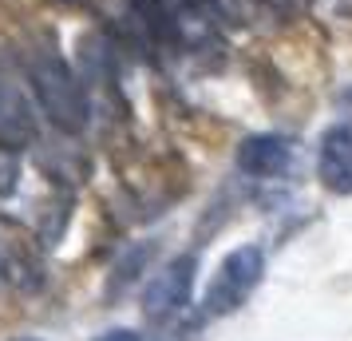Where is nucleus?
<instances>
[{
	"mask_svg": "<svg viewBox=\"0 0 352 341\" xmlns=\"http://www.w3.org/2000/svg\"><path fill=\"white\" fill-rule=\"evenodd\" d=\"M28 83H32L40 112L52 119V127H60L64 135H80L87 127L91 107H87L83 80L72 72V64L60 52H36L28 64Z\"/></svg>",
	"mask_w": 352,
	"mask_h": 341,
	"instance_id": "obj_1",
	"label": "nucleus"
},
{
	"mask_svg": "<svg viewBox=\"0 0 352 341\" xmlns=\"http://www.w3.org/2000/svg\"><path fill=\"white\" fill-rule=\"evenodd\" d=\"M261 278H265V250L261 246H234L222 262H218V270L210 278L206 286V298H202V313L206 318H230V313H238L254 290L261 286Z\"/></svg>",
	"mask_w": 352,
	"mask_h": 341,
	"instance_id": "obj_2",
	"label": "nucleus"
},
{
	"mask_svg": "<svg viewBox=\"0 0 352 341\" xmlns=\"http://www.w3.org/2000/svg\"><path fill=\"white\" fill-rule=\"evenodd\" d=\"M194 270H198L194 254H178V258H170L159 274L151 278V286L143 293V309L151 322H170V318H178L182 309L190 306Z\"/></svg>",
	"mask_w": 352,
	"mask_h": 341,
	"instance_id": "obj_3",
	"label": "nucleus"
},
{
	"mask_svg": "<svg viewBox=\"0 0 352 341\" xmlns=\"http://www.w3.org/2000/svg\"><path fill=\"white\" fill-rule=\"evenodd\" d=\"M317 179L333 195H352V115L320 135L317 143Z\"/></svg>",
	"mask_w": 352,
	"mask_h": 341,
	"instance_id": "obj_4",
	"label": "nucleus"
},
{
	"mask_svg": "<svg viewBox=\"0 0 352 341\" xmlns=\"http://www.w3.org/2000/svg\"><path fill=\"white\" fill-rule=\"evenodd\" d=\"M293 159H297V147L285 135L257 131V135H245L238 143V167L250 179H277L293 167Z\"/></svg>",
	"mask_w": 352,
	"mask_h": 341,
	"instance_id": "obj_5",
	"label": "nucleus"
},
{
	"mask_svg": "<svg viewBox=\"0 0 352 341\" xmlns=\"http://www.w3.org/2000/svg\"><path fill=\"white\" fill-rule=\"evenodd\" d=\"M36 143V115L12 83H0V151H24Z\"/></svg>",
	"mask_w": 352,
	"mask_h": 341,
	"instance_id": "obj_6",
	"label": "nucleus"
},
{
	"mask_svg": "<svg viewBox=\"0 0 352 341\" xmlns=\"http://www.w3.org/2000/svg\"><path fill=\"white\" fill-rule=\"evenodd\" d=\"M131 8L139 12V20L146 24V32L162 40V44H178L182 40V24H178L170 0H131Z\"/></svg>",
	"mask_w": 352,
	"mask_h": 341,
	"instance_id": "obj_7",
	"label": "nucleus"
},
{
	"mask_svg": "<svg viewBox=\"0 0 352 341\" xmlns=\"http://www.w3.org/2000/svg\"><path fill=\"white\" fill-rule=\"evenodd\" d=\"M143 258H146V250L139 246V250H135V254H131V258L123 262V266H119V278H115V282L131 286V282H135V274H139V266H143Z\"/></svg>",
	"mask_w": 352,
	"mask_h": 341,
	"instance_id": "obj_8",
	"label": "nucleus"
},
{
	"mask_svg": "<svg viewBox=\"0 0 352 341\" xmlns=\"http://www.w3.org/2000/svg\"><path fill=\"white\" fill-rule=\"evenodd\" d=\"M96 341H143L135 329H107V333H99Z\"/></svg>",
	"mask_w": 352,
	"mask_h": 341,
	"instance_id": "obj_9",
	"label": "nucleus"
},
{
	"mask_svg": "<svg viewBox=\"0 0 352 341\" xmlns=\"http://www.w3.org/2000/svg\"><path fill=\"white\" fill-rule=\"evenodd\" d=\"M52 4H60V8H91L96 0H52Z\"/></svg>",
	"mask_w": 352,
	"mask_h": 341,
	"instance_id": "obj_10",
	"label": "nucleus"
},
{
	"mask_svg": "<svg viewBox=\"0 0 352 341\" xmlns=\"http://www.w3.org/2000/svg\"><path fill=\"white\" fill-rule=\"evenodd\" d=\"M340 103H352V87L349 92H340Z\"/></svg>",
	"mask_w": 352,
	"mask_h": 341,
	"instance_id": "obj_11",
	"label": "nucleus"
},
{
	"mask_svg": "<svg viewBox=\"0 0 352 341\" xmlns=\"http://www.w3.org/2000/svg\"><path fill=\"white\" fill-rule=\"evenodd\" d=\"M16 341H40V338H16Z\"/></svg>",
	"mask_w": 352,
	"mask_h": 341,
	"instance_id": "obj_12",
	"label": "nucleus"
}]
</instances>
